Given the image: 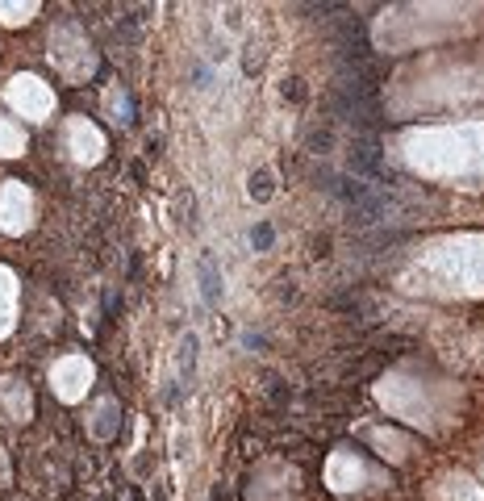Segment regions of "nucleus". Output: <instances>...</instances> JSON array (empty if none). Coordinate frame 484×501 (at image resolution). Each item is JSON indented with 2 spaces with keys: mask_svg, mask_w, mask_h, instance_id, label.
<instances>
[{
  "mask_svg": "<svg viewBox=\"0 0 484 501\" xmlns=\"http://www.w3.org/2000/svg\"><path fill=\"white\" fill-rule=\"evenodd\" d=\"M196 280H200V296L209 301V305H218L222 301V272H218V264H213L209 255L196 259Z\"/></svg>",
  "mask_w": 484,
  "mask_h": 501,
  "instance_id": "nucleus-1",
  "label": "nucleus"
},
{
  "mask_svg": "<svg viewBox=\"0 0 484 501\" xmlns=\"http://www.w3.org/2000/svg\"><path fill=\"white\" fill-rule=\"evenodd\" d=\"M192 368H196V338H192V334H184V338H180V372L188 376Z\"/></svg>",
  "mask_w": 484,
  "mask_h": 501,
  "instance_id": "nucleus-2",
  "label": "nucleus"
},
{
  "mask_svg": "<svg viewBox=\"0 0 484 501\" xmlns=\"http://www.w3.org/2000/svg\"><path fill=\"white\" fill-rule=\"evenodd\" d=\"M251 196H272V180H267V176H251Z\"/></svg>",
  "mask_w": 484,
  "mask_h": 501,
  "instance_id": "nucleus-3",
  "label": "nucleus"
}]
</instances>
